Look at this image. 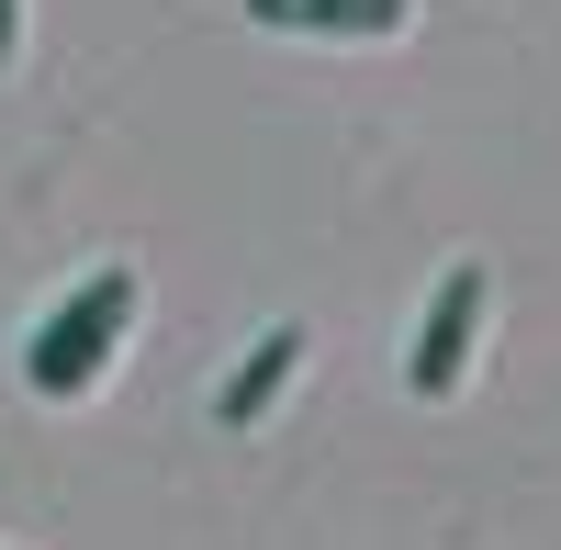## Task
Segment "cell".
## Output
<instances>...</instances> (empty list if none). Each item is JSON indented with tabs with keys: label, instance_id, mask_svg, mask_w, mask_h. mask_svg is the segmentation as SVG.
Here are the masks:
<instances>
[{
	"label": "cell",
	"instance_id": "obj_1",
	"mask_svg": "<svg viewBox=\"0 0 561 550\" xmlns=\"http://www.w3.org/2000/svg\"><path fill=\"white\" fill-rule=\"evenodd\" d=\"M135 303H147V282H135L124 259L79 270V282L23 326V393H34V404H90V393L113 382L124 337H135Z\"/></svg>",
	"mask_w": 561,
	"mask_h": 550
},
{
	"label": "cell",
	"instance_id": "obj_2",
	"mask_svg": "<svg viewBox=\"0 0 561 550\" xmlns=\"http://www.w3.org/2000/svg\"><path fill=\"white\" fill-rule=\"evenodd\" d=\"M483 326H494V270L483 259H449L438 293L415 303V326H404V393L415 404H449L460 382H472V359H483Z\"/></svg>",
	"mask_w": 561,
	"mask_h": 550
},
{
	"label": "cell",
	"instance_id": "obj_3",
	"mask_svg": "<svg viewBox=\"0 0 561 550\" xmlns=\"http://www.w3.org/2000/svg\"><path fill=\"white\" fill-rule=\"evenodd\" d=\"M304 348H314V337L293 326V314H280V326H259V337H248V359L214 382V427H237V438H248V427H270V416H280V393L304 382Z\"/></svg>",
	"mask_w": 561,
	"mask_h": 550
},
{
	"label": "cell",
	"instance_id": "obj_4",
	"mask_svg": "<svg viewBox=\"0 0 561 550\" xmlns=\"http://www.w3.org/2000/svg\"><path fill=\"white\" fill-rule=\"evenodd\" d=\"M248 23L314 34V45H393L415 23V0H248Z\"/></svg>",
	"mask_w": 561,
	"mask_h": 550
},
{
	"label": "cell",
	"instance_id": "obj_5",
	"mask_svg": "<svg viewBox=\"0 0 561 550\" xmlns=\"http://www.w3.org/2000/svg\"><path fill=\"white\" fill-rule=\"evenodd\" d=\"M12 57H23V0H0V79H12Z\"/></svg>",
	"mask_w": 561,
	"mask_h": 550
}]
</instances>
